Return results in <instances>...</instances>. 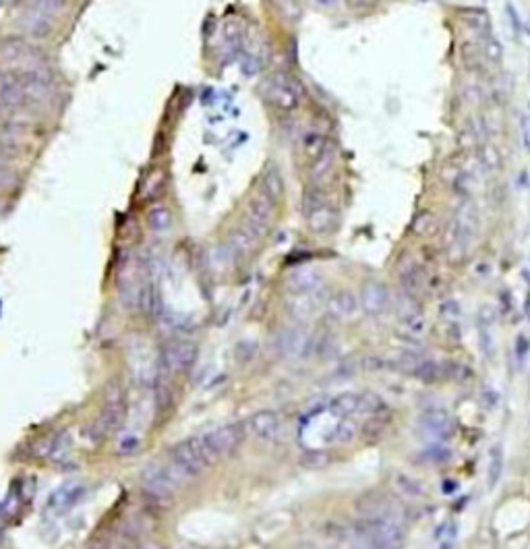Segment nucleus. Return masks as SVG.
Returning <instances> with one entry per match:
<instances>
[{"label":"nucleus","mask_w":530,"mask_h":549,"mask_svg":"<svg viewBox=\"0 0 530 549\" xmlns=\"http://www.w3.org/2000/svg\"><path fill=\"white\" fill-rule=\"evenodd\" d=\"M360 535H365L375 549H400L404 543V529L390 516L367 518Z\"/></svg>","instance_id":"f257e3e1"},{"label":"nucleus","mask_w":530,"mask_h":549,"mask_svg":"<svg viewBox=\"0 0 530 549\" xmlns=\"http://www.w3.org/2000/svg\"><path fill=\"white\" fill-rule=\"evenodd\" d=\"M265 97L284 112H292L299 108L301 100H303V90L297 83L294 77H290L288 73H273L267 81L265 88Z\"/></svg>","instance_id":"f03ea898"},{"label":"nucleus","mask_w":530,"mask_h":549,"mask_svg":"<svg viewBox=\"0 0 530 549\" xmlns=\"http://www.w3.org/2000/svg\"><path fill=\"white\" fill-rule=\"evenodd\" d=\"M104 398H106V402L97 416V429L102 433L118 431L127 419V402H125V392H123L121 384L118 381L108 384Z\"/></svg>","instance_id":"7ed1b4c3"},{"label":"nucleus","mask_w":530,"mask_h":549,"mask_svg":"<svg viewBox=\"0 0 530 549\" xmlns=\"http://www.w3.org/2000/svg\"><path fill=\"white\" fill-rule=\"evenodd\" d=\"M197 355H199V346L193 340L172 338L166 342V346L160 355V365L168 373H186L195 365Z\"/></svg>","instance_id":"20e7f679"},{"label":"nucleus","mask_w":530,"mask_h":549,"mask_svg":"<svg viewBox=\"0 0 530 549\" xmlns=\"http://www.w3.org/2000/svg\"><path fill=\"white\" fill-rule=\"evenodd\" d=\"M243 438H245V425L243 423H228V425H222L218 429L201 435V440H203V444H205V448H208L214 462L218 458L232 454L238 448V444L243 442Z\"/></svg>","instance_id":"39448f33"},{"label":"nucleus","mask_w":530,"mask_h":549,"mask_svg":"<svg viewBox=\"0 0 530 549\" xmlns=\"http://www.w3.org/2000/svg\"><path fill=\"white\" fill-rule=\"evenodd\" d=\"M139 481L145 494L151 496L154 500H170L178 487L170 468L160 464H145L139 475Z\"/></svg>","instance_id":"423d86ee"},{"label":"nucleus","mask_w":530,"mask_h":549,"mask_svg":"<svg viewBox=\"0 0 530 549\" xmlns=\"http://www.w3.org/2000/svg\"><path fill=\"white\" fill-rule=\"evenodd\" d=\"M46 54L38 46L27 44L23 38L0 40V62L11 67H38L44 65Z\"/></svg>","instance_id":"0eeeda50"},{"label":"nucleus","mask_w":530,"mask_h":549,"mask_svg":"<svg viewBox=\"0 0 530 549\" xmlns=\"http://www.w3.org/2000/svg\"><path fill=\"white\" fill-rule=\"evenodd\" d=\"M313 338L299 325H286L276 334V351L284 359H301L309 353Z\"/></svg>","instance_id":"6e6552de"},{"label":"nucleus","mask_w":530,"mask_h":549,"mask_svg":"<svg viewBox=\"0 0 530 549\" xmlns=\"http://www.w3.org/2000/svg\"><path fill=\"white\" fill-rule=\"evenodd\" d=\"M276 203H271L264 193H255L251 199H249V205H247V222L245 226L251 230L257 238H264L269 230V224L273 220V214H276Z\"/></svg>","instance_id":"1a4fd4ad"},{"label":"nucleus","mask_w":530,"mask_h":549,"mask_svg":"<svg viewBox=\"0 0 530 549\" xmlns=\"http://www.w3.org/2000/svg\"><path fill=\"white\" fill-rule=\"evenodd\" d=\"M358 305L367 316L379 318L390 307V290L379 280H365L358 292Z\"/></svg>","instance_id":"9d476101"},{"label":"nucleus","mask_w":530,"mask_h":549,"mask_svg":"<svg viewBox=\"0 0 530 549\" xmlns=\"http://www.w3.org/2000/svg\"><path fill=\"white\" fill-rule=\"evenodd\" d=\"M321 286H323V276L313 266H301L292 270L286 278V288L292 294H313L319 292Z\"/></svg>","instance_id":"9b49d317"},{"label":"nucleus","mask_w":530,"mask_h":549,"mask_svg":"<svg viewBox=\"0 0 530 549\" xmlns=\"http://www.w3.org/2000/svg\"><path fill=\"white\" fill-rule=\"evenodd\" d=\"M245 431L259 438V440H271L278 435L280 427H282V419L280 414L273 411H259L251 414L245 423Z\"/></svg>","instance_id":"f8f14e48"},{"label":"nucleus","mask_w":530,"mask_h":549,"mask_svg":"<svg viewBox=\"0 0 530 549\" xmlns=\"http://www.w3.org/2000/svg\"><path fill=\"white\" fill-rule=\"evenodd\" d=\"M86 496V487L79 485V483H69V485H62L58 489H54L50 496H48V503H46V510L48 512H67L71 510L73 506H77L79 500Z\"/></svg>","instance_id":"ddd939ff"},{"label":"nucleus","mask_w":530,"mask_h":549,"mask_svg":"<svg viewBox=\"0 0 530 549\" xmlns=\"http://www.w3.org/2000/svg\"><path fill=\"white\" fill-rule=\"evenodd\" d=\"M421 427L437 440H449L454 433V419L443 409H429L421 414Z\"/></svg>","instance_id":"4468645a"},{"label":"nucleus","mask_w":530,"mask_h":549,"mask_svg":"<svg viewBox=\"0 0 530 549\" xmlns=\"http://www.w3.org/2000/svg\"><path fill=\"white\" fill-rule=\"evenodd\" d=\"M336 158H338V151H336V147H334V143L329 141L327 143V147L313 160L309 164V181L311 184H315V187H319L321 181H325L332 172H334V168H336Z\"/></svg>","instance_id":"2eb2a0df"},{"label":"nucleus","mask_w":530,"mask_h":549,"mask_svg":"<svg viewBox=\"0 0 530 549\" xmlns=\"http://www.w3.org/2000/svg\"><path fill=\"white\" fill-rule=\"evenodd\" d=\"M305 220L309 224L311 232H315V234H329L332 230L338 226V210L325 201L319 208H315L309 216H305Z\"/></svg>","instance_id":"dca6fc26"},{"label":"nucleus","mask_w":530,"mask_h":549,"mask_svg":"<svg viewBox=\"0 0 530 549\" xmlns=\"http://www.w3.org/2000/svg\"><path fill=\"white\" fill-rule=\"evenodd\" d=\"M21 29H23L27 36L36 38V40H44V38H48V36L54 32V25H52V19H50L48 15L29 8V11L21 17Z\"/></svg>","instance_id":"f3484780"},{"label":"nucleus","mask_w":530,"mask_h":549,"mask_svg":"<svg viewBox=\"0 0 530 549\" xmlns=\"http://www.w3.org/2000/svg\"><path fill=\"white\" fill-rule=\"evenodd\" d=\"M325 305H327L329 316H334L336 320H348L358 309V299L351 290H338L327 299Z\"/></svg>","instance_id":"a211bd4d"},{"label":"nucleus","mask_w":530,"mask_h":549,"mask_svg":"<svg viewBox=\"0 0 530 549\" xmlns=\"http://www.w3.org/2000/svg\"><path fill=\"white\" fill-rule=\"evenodd\" d=\"M460 19L464 23V27L477 36H483L485 38L487 34H491V15L489 11L481 8V6H468V8H462L460 11Z\"/></svg>","instance_id":"6ab92c4d"},{"label":"nucleus","mask_w":530,"mask_h":549,"mask_svg":"<svg viewBox=\"0 0 530 549\" xmlns=\"http://www.w3.org/2000/svg\"><path fill=\"white\" fill-rule=\"evenodd\" d=\"M286 309L288 313L294 318V320H311L317 309H319V299H317V292L313 294H292L288 301H286Z\"/></svg>","instance_id":"aec40b11"},{"label":"nucleus","mask_w":530,"mask_h":549,"mask_svg":"<svg viewBox=\"0 0 530 549\" xmlns=\"http://www.w3.org/2000/svg\"><path fill=\"white\" fill-rule=\"evenodd\" d=\"M257 240L259 238L247 226H238L228 236V249L232 251V255H249L257 247Z\"/></svg>","instance_id":"412c9836"},{"label":"nucleus","mask_w":530,"mask_h":549,"mask_svg":"<svg viewBox=\"0 0 530 549\" xmlns=\"http://www.w3.org/2000/svg\"><path fill=\"white\" fill-rule=\"evenodd\" d=\"M284 191H286V187H284L282 172H280L276 166H269V168L265 170L264 179H261V193H264L271 203H276V201H280V199L284 197Z\"/></svg>","instance_id":"4be33fe9"},{"label":"nucleus","mask_w":530,"mask_h":549,"mask_svg":"<svg viewBox=\"0 0 530 549\" xmlns=\"http://www.w3.org/2000/svg\"><path fill=\"white\" fill-rule=\"evenodd\" d=\"M145 220H147L149 230L156 232V234H164V232H168V230L172 229V212H170V208H166L162 203L149 208Z\"/></svg>","instance_id":"5701e85b"},{"label":"nucleus","mask_w":530,"mask_h":549,"mask_svg":"<svg viewBox=\"0 0 530 549\" xmlns=\"http://www.w3.org/2000/svg\"><path fill=\"white\" fill-rule=\"evenodd\" d=\"M327 139L323 133H319V131H307L303 139H301V151H303V156H305V160L307 162H313L325 147H327Z\"/></svg>","instance_id":"b1692460"},{"label":"nucleus","mask_w":530,"mask_h":549,"mask_svg":"<svg viewBox=\"0 0 530 549\" xmlns=\"http://www.w3.org/2000/svg\"><path fill=\"white\" fill-rule=\"evenodd\" d=\"M358 407H360L358 394H353V392H344V394L336 396V398L329 402V411L334 412L336 416H340V419L356 414V412H358Z\"/></svg>","instance_id":"393cba45"},{"label":"nucleus","mask_w":530,"mask_h":549,"mask_svg":"<svg viewBox=\"0 0 530 549\" xmlns=\"http://www.w3.org/2000/svg\"><path fill=\"white\" fill-rule=\"evenodd\" d=\"M483 129H481V123L477 118H468L458 135V141L464 149H475L483 143Z\"/></svg>","instance_id":"a878e982"},{"label":"nucleus","mask_w":530,"mask_h":549,"mask_svg":"<svg viewBox=\"0 0 530 549\" xmlns=\"http://www.w3.org/2000/svg\"><path fill=\"white\" fill-rule=\"evenodd\" d=\"M477 156H479V162L483 164V168L489 172H497L501 168V151L495 143L483 141L477 147Z\"/></svg>","instance_id":"bb28decb"},{"label":"nucleus","mask_w":530,"mask_h":549,"mask_svg":"<svg viewBox=\"0 0 530 549\" xmlns=\"http://www.w3.org/2000/svg\"><path fill=\"white\" fill-rule=\"evenodd\" d=\"M460 58H462V62H464V67L468 69V71H481V67H483V52H481V44L479 42H473V40H466V42H462V46H460Z\"/></svg>","instance_id":"cd10ccee"},{"label":"nucleus","mask_w":530,"mask_h":549,"mask_svg":"<svg viewBox=\"0 0 530 549\" xmlns=\"http://www.w3.org/2000/svg\"><path fill=\"white\" fill-rule=\"evenodd\" d=\"M71 444H73V440H71V433H67V431H62V433H58V435H54L52 440H50V444H48V458L52 460V462H62L64 458L69 456V452H71Z\"/></svg>","instance_id":"c85d7f7f"},{"label":"nucleus","mask_w":530,"mask_h":549,"mask_svg":"<svg viewBox=\"0 0 530 549\" xmlns=\"http://www.w3.org/2000/svg\"><path fill=\"white\" fill-rule=\"evenodd\" d=\"M412 232L416 236H433L440 230V222L435 218V214L431 212H419L412 220Z\"/></svg>","instance_id":"c756f323"},{"label":"nucleus","mask_w":530,"mask_h":549,"mask_svg":"<svg viewBox=\"0 0 530 549\" xmlns=\"http://www.w3.org/2000/svg\"><path fill=\"white\" fill-rule=\"evenodd\" d=\"M400 280H402V286L408 290V292H416L421 286H423V272L416 264L408 262L402 270H400Z\"/></svg>","instance_id":"7c9ffc66"},{"label":"nucleus","mask_w":530,"mask_h":549,"mask_svg":"<svg viewBox=\"0 0 530 549\" xmlns=\"http://www.w3.org/2000/svg\"><path fill=\"white\" fill-rule=\"evenodd\" d=\"M481 52H483V58L493 67L501 65V60H503V46H501V42L493 34H487L485 38H483Z\"/></svg>","instance_id":"2f4dec72"},{"label":"nucleus","mask_w":530,"mask_h":549,"mask_svg":"<svg viewBox=\"0 0 530 549\" xmlns=\"http://www.w3.org/2000/svg\"><path fill=\"white\" fill-rule=\"evenodd\" d=\"M501 470H503V454H501V448L495 446L491 452H489V468H487V481H489V487H495L499 477H501Z\"/></svg>","instance_id":"473e14b6"},{"label":"nucleus","mask_w":530,"mask_h":549,"mask_svg":"<svg viewBox=\"0 0 530 549\" xmlns=\"http://www.w3.org/2000/svg\"><path fill=\"white\" fill-rule=\"evenodd\" d=\"M332 435H334L332 440H334L336 444H348V442H353L354 438H356V423H354L351 416L340 419Z\"/></svg>","instance_id":"72a5a7b5"},{"label":"nucleus","mask_w":530,"mask_h":549,"mask_svg":"<svg viewBox=\"0 0 530 549\" xmlns=\"http://www.w3.org/2000/svg\"><path fill=\"white\" fill-rule=\"evenodd\" d=\"M402 325L406 327L408 334L419 336V334L425 332V325H427V323H425V316H423L421 311H416V309H408V311L402 313Z\"/></svg>","instance_id":"f704fd0d"},{"label":"nucleus","mask_w":530,"mask_h":549,"mask_svg":"<svg viewBox=\"0 0 530 549\" xmlns=\"http://www.w3.org/2000/svg\"><path fill=\"white\" fill-rule=\"evenodd\" d=\"M325 201H327V199H325V193H323L319 187L311 184L309 189L305 191V195H303L301 210H303V214H305V216H309L315 208H319V205H321V203H325Z\"/></svg>","instance_id":"c9c22d12"},{"label":"nucleus","mask_w":530,"mask_h":549,"mask_svg":"<svg viewBox=\"0 0 530 549\" xmlns=\"http://www.w3.org/2000/svg\"><path fill=\"white\" fill-rule=\"evenodd\" d=\"M29 4H32L34 11L44 13L50 19L56 17V15H60V13L67 8V0H29Z\"/></svg>","instance_id":"e433bc0d"},{"label":"nucleus","mask_w":530,"mask_h":549,"mask_svg":"<svg viewBox=\"0 0 530 549\" xmlns=\"http://www.w3.org/2000/svg\"><path fill=\"white\" fill-rule=\"evenodd\" d=\"M271 4L276 6V11L288 19V21H299L301 19V6L297 0H271Z\"/></svg>","instance_id":"4c0bfd02"},{"label":"nucleus","mask_w":530,"mask_h":549,"mask_svg":"<svg viewBox=\"0 0 530 549\" xmlns=\"http://www.w3.org/2000/svg\"><path fill=\"white\" fill-rule=\"evenodd\" d=\"M416 377L425 379V381H435L442 375V365L435 361H419V365L414 367L412 371Z\"/></svg>","instance_id":"58836bf2"},{"label":"nucleus","mask_w":530,"mask_h":549,"mask_svg":"<svg viewBox=\"0 0 530 549\" xmlns=\"http://www.w3.org/2000/svg\"><path fill=\"white\" fill-rule=\"evenodd\" d=\"M264 60H261V56L259 54H255V52H247L245 56H243V60H240V71L247 75V77H255L259 71H261V65Z\"/></svg>","instance_id":"ea45409f"},{"label":"nucleus","mask_w":530,"mask_h":549,"mask_svg":"<svg viewBox=\"0 0 530 549\" xmlns=\"http://www.w3.org/2000/svg\"><path fill=\"white\" fill-rule=\"evenodd\" d=\"M224 40L230 50H238L243 46V27L238 23H228L224 27Z\"/></svg>","instance_id":"a19ab883"},{"label":"nucleus","mask_w":530,"mask_h":549,"mask_svg":"<svg viewBox=\"0 0 530 549\" xmlns=\"http://www.w3.org/2000/svg\"><path fill=\"white\" fill-rule=\"evenodd\" d=\"M358 400H360L358 412H377L383 409V400L377 394L365 392V394H358Z\"/></svg>","instance_id":"79ce46f5"},{"label":"nucleus","mask_w":530,"mask_h":549,"mask_svg":"<svg viewBox=\"0 0 530 549\" xmlns=\"http://www.w3.org/2000/svg\"><path fill=\"white\" fill-rule=\"evenodd\" d=\"M327 462H329V456L325 452H319V450H309V452H305V456L301 458V464L305 468H313V470L323 468Z\"/></svg>","instance_id":"37998d69"},{"label":"nucleus","mask_w":530,"mask_h":549,"mask_svg":"<svg viewBox=\"0 0 530 549\" xmlns=\"http://www.w3.org/2000/svg\"><path fill=\"white\" fill-rule=\"evenodd\" d=\"M141 446V440H139V435L137 433H123L121 438H118V452L123 454V456H127V454H132V452H137V448Z\"/></svg>","instance_id":"c03bdc74"},{"label":"nucleus","mask_w":530,"mask_h":549,"mask_svg":"<svg viewBox=\"0 0 530 549\" xmlns=\"http://www.w3.org/2000/svg\"><path fill=\"white\" fill-rule=\"evenodd\" d=\"M530 353V340L526 334H518L516 342H514V355H516V363L518 367H524V361Z\"/></svg>","instance_id":"a18cd8bd"},{"label":"nucleus","mask_w":530,"mask_h":549,"mask_svg":"<svg viewBox=\"0 0 530 549\" xmlns=\"http://www.w3.org/2000/svg\"><path fill=\"white\" fill-rule=\"evenodd\" d=\"M462 95L466 97L468 104H481L485 100V92H483V88L477 81H468L464 86V90H462Z\"/></svg>","instance_id":"49530a36"},{"label":"nucleus","mask_w":530,"mask_h":549,"mask_svg":"<svg viewBox=\"0 0 530 549\" xmlns=\"http://www.w3.org/2000/svg\"><path fill=\"white\" fill-rule=\"evenodd\" d=\"M440 316H442L443 320H456V318L460 316V305H458V301H454V299L443 301L442 305H440Z\"/></svg>","instance_id":"de8ad7c7"},{"label":"nucleus","mask_w":530,"mask_h":549,"mask_svg":"<svg viewBox=\"0 0 530 549\" xmlns=\"http://www.w3.org/2000/svg\"><path fill=\"white\" fill-rule=\"evenodd\" d=\"M423 458L425 460H431V462H445L449 458V450L447 448H442V446H433L429 450L423 452Z\"/></svg>","instance_id":"09e8293b"},{"label":"nucleus","mask_w":530,"mask_h":549,"mask_svg":"<svg viewBox=\"0 0 530 549\" xmlns=\"http://www.w3.org/2000/svg\"><path fill=\"white\" fill-rule=\"evenodd\" d=\"M520 139H522V145L526 147V151H530V121L526 112L520 114Z\"/></svg>","instance_id":"8fccbe9b"},{"label":"nucleus","mask_w":530,"mask_h":549,"mask_svg":"<svg viewBox=\"0 0 530 549\" xmlns=\"http://www.w3.org/2000/svg\"><path fill=\"white\" fill-rule=\"evenodd\" d=\"M505 8H508V17H510V21H512V25H514V32H516V34H520V29H522V23H520V19H518V13H516L514 4H512V2H508V4H505Z\"/></svg>","instance_id":"3c124183"},{"label":"nucleus","mask_w":530,"mask_h":549,"mask_svg":"<svg viewBox=\"0 0 530 549\" xmlns=\"http://www.w3.org/2000/svg\"><path fill=\"white\" fill-rule=\"evenodd\" d=\"M373 2L375 0H348V4L356 8V11H362V8H369V6H373Z\"/></svg>","instance_id":"603ef678"},{"label":"nucleus","mask_w":530,"mask_h":549,"mask_svg":"<svg viewBox=\"0 0 530 549\" xmlns=\"http://www.w3.org/2000/svg\"><path fill=\"white\" fill-rule=\"evenodd\" d=\"M354 549H375L371 545V541L365 537V535H358L356 537V543H354Z\"/></svg>","instance_id":"864d4df0"},{"label":"nucleus","mask_w":530,"mask_h":549,"mask_svg":"<svg viewBox=\"0 0 530 549\" xmlns=\"http://www.w3.org/2000/svg\"><path fill=\"white\" fill-rule=\"evenodd\" d=\"M315 2H317L319 6H323V8H329V6H334L338 0H315Z\"/></svg>","instance_id":"5fc2aeb1"},{"label":"nucleus","mask_w":530,"mask_h":549,"mask_svg":"<svg viewBox=\"0 0 530 549\" xmlns=\"http://www.w3.org/2000/svg\"><path fill=\"white\" fill-rule=\"evenodd\" d=\"M526 116H529V121H530V102H529V108H526Z\"/></svg>","instance_id":"6e6d98bb"}]
</instances>
